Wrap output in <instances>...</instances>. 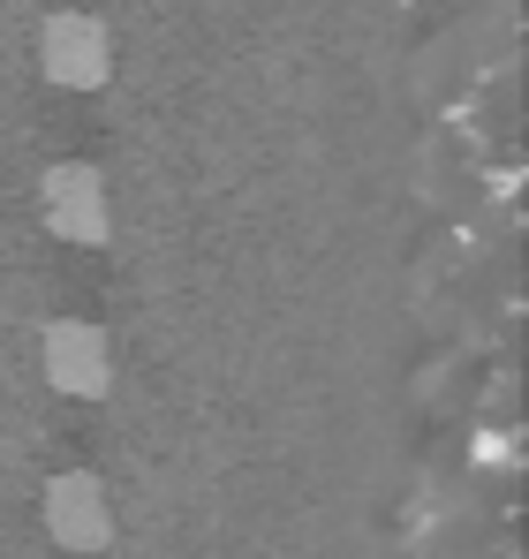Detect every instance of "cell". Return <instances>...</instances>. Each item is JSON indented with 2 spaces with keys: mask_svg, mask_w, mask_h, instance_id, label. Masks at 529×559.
<instances>
[{
  "mask_svg": "<svg viewBox=\"0 0 529 559\" xmlns=\"http://www.w3.org/2000/svg\"><path fill=\"white\" fill-rule=\"evenodd\" d=\"M38 219H46V235H61V242H77V250H106V235H114L106 175H98L91 159L46 167V175H38Z\"/></svg>",
  "mask_w": 529,
  "mask_h": 559,
  "instance_id": "7a4b0ae2",
  "label": "cell"
},
{
  "mask_svg": "<svg viewBox=\"0 0 529 559\" xmlns=\"http://www.w3.org/2000/svg\"><path fill=\"white\" fill-rule=\"evenodd\" d=\"M38 530L61 545V552H106L114 545V507H106V484L91 468H61L46 491H38Z\"/></svg>",
  "mask_w": 529,
  "mask_h": 559,
  "instance_id": "3957f363",
  "label": "cell"
},
{
  "mask_svg": "<svg viewBox=\"0 0 529 559\" xmlns=\"http://www.w3.org/2000/svg\"><path fill=\"white\" fill-rule=\"evenodd\" d=\"M38 371L54 393H69V401H106V385H114V348H106V333L91 325V318H54L46 333H38Z\"/></svg>",
  "mask_w": 529,
  "mask_h": 559,
  "instance_id": "277c9868",
  "label": "cell"
},
{
  "mask_svg": "<svg viewBox=\"0 0 529 559\" xmlns=\"http://www.w3.org/2000/svg\"><path fill=\"white\" fill-rule=\"evenodd\" d=\"M38 76L61 92H98L114 76V31L91 8H54L38 23Z\"/></svg>",
  "mask_w": 529,
  "mask_h": 559,
  "instance_id": "6da1fadb",
  "label": "cell"
}]
</instances>
